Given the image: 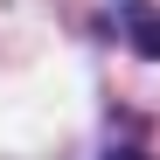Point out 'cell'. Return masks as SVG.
Wrapping results in <instances>:
<instances>
[{
  "label": "cell",
  "instance_id": "1",
  "mask_svg": "<svg viewBox=\"0 0 160 160\" xmlns=\"http://www.w3.org/2000/svg\"><path fill=\"white\" fill-rule=\"evenodd\" d=\"M125 42L139 49L146 63H160V7H146V0H125Z\"/></svg>",
  "mask_w": 160,
  "mask_h": 160
}]
</instances>
